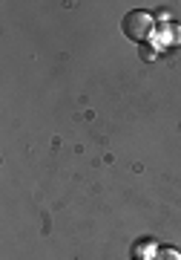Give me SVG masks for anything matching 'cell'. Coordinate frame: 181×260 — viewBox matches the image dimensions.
Masks as SVG:
<instances>
[{"instance_id":"obj_1","label":"cell","mask_w":181,"mask_h":260,"mask_svg":"<svg viewBox=\"0 0 181 260\" xmlns=\"http://www.w3.org/2000/svg\"><path fill=\"white\" fill-rule=\"evenodd\" d=\"M150 32H153V18L147 12H129L124 18V35L129 41H144Z\"/></svg>"},{"instance_id":"obj_2","label":"cell","mask_w":181,"mask_h":260,"mask_svg":"<svg viewBox=\"0 0 181 260\" xmlns=\"http://www.w3.org/2000/svg\"><path fill=\"white\" fill-rule=\"evenodd\" d=\"M153 260H181V254L175 249H158L153 254Z\"/></svg>"}]
</instances>
